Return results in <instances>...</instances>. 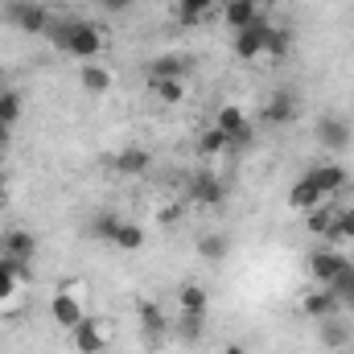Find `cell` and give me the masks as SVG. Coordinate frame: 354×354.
Here are the masks:
<instances>
[{
    "mask_svg": "<svg viewBox=\"0 0 354 354\" xmlns=\"http://www.w3.org/2000/svg\"><path fill=\"white\" fill-rule=\"evenodd\" d=\"M46 41L58 50V54H71V58H79V62H95L99 54H103V33L91 25V21H54L50 25V33H46Z\"/></svg>",
    "mask_w": 354,
    "mask_h": 354,
    "instance_id": "cell-1",
    "label": "cell"
},
{
    "mask_svg": "<svg viewBox=\"0 0 354 354\" xmlns=\"http://www.w3.org/2000/svg\"><path fill=\"white\" fill-rule=\"evenodd\" d=\"M4 17L21 29V33H50V25H54V17L46 12V4H37V0H12L8 8H4Z\"/></svg>",
    "mask_w": 354,
    "mask_h": 354,
    "instance_id": "cell-2",
    "label": "cell"
},
{
    "mask_svg": "<svg viewBox=\"0 0 354 354\" xmlns=\"http://www.w3.org/2000/svg\"><path fill=\"white\" fill-rule=\"evenodd\" d=\"M214 128L231 140V149H248V145H252V120L243 115L239 103H223L218 115H214Z\"/></svg>",
    "mask_w": 354,
    "mask_h": 354,
    "instance_id": "cell-3",
    "label": "cell"
},
{
    "mask_svg": "<svg viewBox=\"0 0 354 354\" xmlns=\"http://www.w3.org/2000/svg\"><path fill=\"white\" fill-rule=\"evenodd\" d=\"M346 264H351V260H346L338 248H317V252L309 256V276H313L317 288H330V284L346 272Z\"/></svg>",
    "mask_w": 354,
    "mask_h": 354,
    "instance_id": "cell-4",
    "label": "cell"
},
{
    "mask_svg": "<svg viewBox=\"0 0 354 354\" xmlns=\"http://www.w3.org/2000/svg\"><path fill=\"white\" fill-rule=\"evenodd\" d=\"M317 145L330 149V153H346L354 145V128L342 115H322V120H317Z\"/></svg>",
    "mask_w": 354,
    "mask_h": 354,
    "instance_id": "cell-5",
    "label": "cell"
},
{
    "mask_svg": "<svg viewBox=\"0 0 354 354\" xmlns=\"http://www.w3.org/2000/svg\"><path fill=\"white\" fill-rule=\"evenodd\" d=\"M136 317H140V334H145V342H149V346H161V338L169 334V317H165V309H161L157 301H140V305H136Z\"/></svg>",
    "mask_w": 354,
    "mask_h": 354,
    "instance_id": "cell-6",
    "label": "cell"
},
{
    "mask_svg": "<svg viewBox=\"0 0 354 354\" xmlns=\"http://www.w3.org/2000/svg\"><path fill=\"white\" fill-rule=\"evenodd\" d=\"M0 252H4L8 260H17V264H29L33 252H37V235L25 231V227H8V231L0 235Z\"/></svg>",
    "mask_w": 354,
    "mask_h": 354,
    "instance_id": "cell-7",
    "label": "cell"
},
{
    "mask_svg": "<svg viewBox=\"0 0 354 354\" xmlns=\"http://www.w3.org/2000/svg\"><path fill=\"white\" fill-rule=\"evenodd\" d=\"M149 165H153V157H149L145 145H124V149L111 157V169H115L120 177H145Z\"/></svg>",
    "mask_w": 354,
    "mask_h": 354,
    "instance_id": "cell-8",
    "label": "cell"
},
{
    "mask_svg": "<svg viewBox=\"0 0 354 354\" xmlns=\"http://www.w3.org/2000/svg\"><path fill=\"white\" fill-rule=\"evenodd\" d=\"M264 33H268V21L260 17L256 25H248V29H239L235 33V58H243V62H256V58H264Z\"/></svg>",
    "mask_w": 354,
    "mask_h": 354,
    "instance_id": "cell-9",
    "label": "cell"
},
{
    "mask_svg": "<svg viewBox=\"0 0 354 354\" xmlns=\"http://www.w3.org/2000/svg\"><path fill=\"white\" fill-rule=\"evenodd\" d=\"M50 317H54L62 330H75L87 313H83V301H79L71 288H62V292H54V301H50Z\"/></svg>",
    "mask_w": 354,
    "mask_h": 354,
    "instance_id": "cell-10",
    "label": "cell"
},
{
    "mask_svg": "<svg viewBox=\"0 0 354 354\" xmlns=\"http://www.w3.org/2000/svg\"><path fill=\"white\" fill-rule=\"evenodd\" d=\"M71 338H75V351L79 354H103V346H107V330H103V322H95V317H83V322L71 330Z\"/></svg>",
    "mask_w": 354,
    "mask_h": 354,
    "instance_id": "cell-11",
    "label": "cell"
},
{
    "mask_svg": "<svg viewBox=\"0 0 354 354\" xmlns=\"http://www.w3.org/2000/svg\"><path fill=\"white\" fill-rule=\"evenodd\" d=\"M330 198L313 185V177L305 174V177H297V185L288 189V206L297 210V214H309V210H317V206H326Z\"/></svg>",
    "mask_w": 354,
    "mask_h": 354,
    "instance_id": "cell-12",
    "label": "cell"
},
{
    "mask_svg": "<svg viewBox=\"0 0 354 354\" xmlns=\"http://www.w3.org/2000/svg\"><path fill=\"white\" fill-rule=\"evenodd\" d=\"M297 115H301V103H297V95H292V91H276V95L264 103V120H268V124H276V128L292 124Z\"/></svg>",
    "mask_w": 354,
    "mask_h": 354,
    "instance_id": "cell-13",
    "label": "cell"
},
{
    "mask_svg": "<svg viewBox=\"0 0 354 354\" xmlns=\"http://www.w3.org/2000/svg\"><path fill=\"white\" fill-rule=\"evenodd\" d=\"M189 198H194L198 206H218V202L227 198V185H223L214 174H206V169H202V174L189 177Z\"/></svg>",
    "mask_w": 354,
    "mask_h": 354,
    "instance_id": "cell-14",
    "label": "cell"
},
{
    "mask_svg": "<svg viewBox=\"0 0 354 354\" xmlns=\"http://www.w3.org/2000/svg\"><path fill=\"white\" fill-rule=\"evenodd\" d=\"M301 313H305V317H313V322H326V317L342 313V305H338V297H334L330 288H313V292H305V297H301Z\"/></svg>",
    "mask_w": 354,
    "mask_h": 354,
    "instance_id": "cell-15",
    "label": "cell"
},
{
    "mask_svg": "<svg viewBox=\"0 0 354 354\" xmlns=\"http://www.w3.org/2000/svg\"><path fill=\"white\" fill-rule=\"evenodd\" d=\"M177 313H185V317H210V292L202 284H181L177 288Z\"/></svg>",
    "mask_w": 354,
    "mask_h": 354,
    "instance_id": "cell-16",
    "label": "cell"
},
{
    "mask_svg": "<svg viewBox=\"0 0 354 354\" xmlns=\"http://www.w3.org/2000/svg\"><path fill=\"white\" fill-rule=\"evenodd\" d=\"M25 280H29V264H17V260L0 256V305L12 301V292H17Z\"/></svg>",
    "mask_w": 354,
    "mask_h": 354,
    "instance_id": "cell-17",
    "label": "cell"
},
{
    "mask_svg": "<svg viewBox=\"0 0 354 354\" xmlns=\"http://www.w3.org/2000/svg\"><path fill=\"white\" fill-rule=\"evenodd\" d=\"M145 75H149V79H185V75H189V58H185V54H161V58L149 62Z\"/></svg>",
    "mask_w": 354,
    "mask_h": 354,
    "instance_id": "cell-18",
    "label": "cell"
},
{
    "mask_svg": "<svg viewBox=\"0 0 354 354\" xmlns=\"http://www.w3.org/2000/svg\"><path fill=\"white\" fill-rule=\"evenodd\" d=\"M223 21L239 33V29H248V25L260 21V8H256V0H227L223 4Z\"/></svg>",
    "mask_w": 354,
    "mask_h": 354,
    "instance_id": "cell-19",
    "label": "cell"
},
{
    "mask_svg": "<svg viewBox=\"0 0 354 354\" xmlns=\"http://www.w3.org/2000/svg\"><path fill=\"white\" fill-rule=\"evenodd\" d=\"M111 83H115V79H111L107 66H99V62H83V66H79V87L87 91V95H107Z\"/></svg>",
    "mask_w": 354,
    "mask_h": 354,
    "instance_id": "cell-20",
    "label": "cell"
},
{
    "mask_svg": "<svg viewBox=\"0 0 354 354\" xmlns=\"http://www.w3.org/2000/svg\"><path fill=\"white\" fill-rule=\"evenodd\" d=\"M309 177H313V185H317L326 198H338L342 185H346V169H342V165H317V169H309Z\"/></svg>",
    "mask_w": 354,
    "mask_h": 354,
    "instance_id": "cell-21",
    "label": "cell"
},
{
    "mask_svg": "<svg viewBox=\"0 0 354 354\" xmlns=\"http://www.w3.org/2000/svg\"><path fill=\"white\" fill-rule=\"evenodd\" d=\"M120 214L115 210H95L91 214V223H87V231H91V239H99V243H111L115 239V231H120Z\"/></svg>",
    "mask_w": 354,
    "mask_h": 354,
    "instance_id": "cell-22",
    "label": "cell"
},
{
    "mask_svg": "<svg viewBox=\"0 0 354 354\" xmlns=\"http://www.w3.org/2000/svg\"><path fill=\"white\" fill-rule=\"evenodd\" d=\"M292 54V33L284 29V25H268V33H264V58H288Z\"/></svg>",
    "mask_w": 354,
    "mask_h": 354,
    "instance_id": "cell-23",
    "label": "cell"
},
{
    "mask_svg": "<svg viewBox=\"0 0 354 354\" xmlns=\"http://www.w3.org/2000/svg\"><path fill=\"white\" fill-rule=\"evenodd\" d=\"M149 91H153V99H157V103L177 107V103L185 99V79H149Z\"/></svg>",
    "mask_w": 354,
    "mask_h": 354,
    "instance_id": "cell-24",
    "label": "cell"
},
{
    "mask_svg": "<svg viewBox=\"0 0 354 354\" xmlns=\"http://www.w3.org/2000/svg\"><path fill=\"white\" fill-rule=\"evenodd\" d=\"M330 243H354V206H338L334 210V227L326 235Z\"/></svg>",
    "mask_w": 354,
    "mask_h": 354,
    "instance_id": "cell-25",
    "label": "cell"
},
{
    "mask_svg": "<svg viewBox=\"0 0 354 354\" xmlns=\"http://www.w3.org/2000/svg\"><path fill=\"white\" fill-rule=\"evenodd\" d=\"M111 248H120V252H140V248H145V227L124 218L120 231H115V239H111Z\"/></svg>",
    "mask_w": 354,
    "mask_h": 354,
    "instance_id": "cell-26",
    "label": "cell"
},
{
    "mask_svg": "<svg viewBox=\"0 0 354 354\" xmlns=\"http://www.w3.org/2000/svg\"><path fill=\"white\" fill-rule=\"evenodd\" d=\"M177 342H185V346H198L202 338H206V317H185V313H177Z\"/></svg>",
    "mask_w": 354,
    "mask_h": 354,
    "instance_id": "cell-27",
    "label": "cell"
},
{
    "mask_svg": "<svg viewBox=\"0 0 354 354\" xmlns=\"http://www.w3.org/2000/svg\"><path fill=\"white\" fill-rule=\"evenodd\" d=\"M322 326V342L326 346H346L351 342V326L342 322V313H334V317H326V322H317Z\"/></svg>",
    "mask_w": 354,
    "mask_h": 354,
    "instance_id": "cell-28",
    "label": "cell"
},
{
    "mask_svg": "<svg viewBox=\"0 0 354 354\" xmlns=\"http://www.w3.org/2000/svg\"><path fill=\"white\" fill-rule=\"evenodd\" d=\"M330 292L338 297V305H342V313H354V264H346V272L330 284Z\"/></svg>",
    "mask_w": 354,
    "mask_h": 354,
    "instance_id": "cell-29",
    "label": "cell"
},
{
    "mask_svg": "<svg viewBox=\"0 0 354 354\" xmlns=\"http://www.w3.org/2000/svg\"><path fill=\"white\" fill-rule=\"evenodd\" d=\"M174 8H177V21H181V25H198V21L214 8V0H177Z\"/></svg>",
    "mask_w": 354,
    "mask_h": 354,
    "instance_id": "cell-30",
    "label": "cell"
},
{
    "mask_svg": "<svg viewBox=\"0 0 354 354\" xmlns=\"http://www.w3.org/2000/svg\"><path fill=\"white\" fill-rule=\"evenodd\" d=\"M21 107H25L21 91L0 87V124H17V120H21Z\"/></svg>",
    "mask_w": 354,
    "mask_h": 354,
    "instance_id": "cell-31",
    "label": "cell"
},
{
    "mask_svg": "<svg viewBox=\"0 0 354 354\" xmlns=\"http://www.w3.org/2000/svg\"><path fill=\"white\" fill-rule=\"evenodd\" d=\"M227 149H231V140H227L218 128H206V132L198 136V153H202V157H218V153H227Z\"/></svg>",
    "mask_w": 354,
    "mask_h": 354,
    "instance_id": "cell-32",
    "label": "cell"
},
{
    "mask_svg": "<svg viewBox=\"0 0 354 354\" xmlns=\"http://www.w3.org/2000/svg\"><path fill=\"white\" fill-rule=\"evenodd\" d=\"M305 227H309V235H330V227H334V206H317V210H309L305 214Z\"/></svg>",
    "mask_w": 354,
    "mask_h": 354,
    "instance_id": "cell-33",
    "label": "cell"
},
{
    "mask_svg": "<svg viewBox=\"0 0 354 354\" xmlns=\"http://www.w3.org/2000/svg\"><path fill=\"white\" fill-rule=\"evenodd\" d=\"M227 252H231V243H227L223 235H202V239H198V256L210 260V264H218Z\"/></svg>",
    "mask_w": 354,
    "mask_h": 354,
    "instance_id": "cell-34",
    "label": "cell"
},
{
    "mask_svg": "<svg viewBox=\"0 0 354 354\" xmlns=\"http://www.w3.org/2000/svg\"><path fill=\"white\" fill-rule=\"evenodd\" d=\"M99 4H103L107 12H128V8H132L136 0H99Z\"/></svg>",
    "mask_w": 354,
    "mask_h": 354,
    "instance_id": "cell-35",
    "label": "cell"
},
{
    "mask_svg": "<svg viewBox=\"0 0 354 354\" xmlns=\"http://www.w3.org/2000/svg\"><path fill=\"white\" fill-rule=\"evenodd\" d=\"M12 145V124H0V153Z\"/></svg>",
    "mask_w": 354,
    "mask_h": 354,
    "instance_id": "cell-36",
    "label": "cell"
},
{
    "mask_svg": "<svg viewBox=\"0 0 354 354\" xmlns=\"http://www.w3.org/2000/svg\"><path fill=\"white\" fill-rule=\"evenodd\" d=\"M174 218H181V206H165L161 210V223H174Z\"/></svg>",
    "mask_w": 354,
    "mask_h": 354,
    "instance_id": "cell-37",
    "label": "cell"
},
{
    "mask_svg": "<svg viewBox=\"0 0 354 354\" xmlns=\"http://www.w3.org/2000/svg\"><path fill=\"white\" fill-rule=\"evenodd\" d=\"M4 189H8V185H4V174H0V202H4Z\"/></svg>",
    "mask_w": 354,
    "mask_h": 354,
    "instance_id": "cell-38",
    "label": "cell"
},
{
    "mask_svg": "<svg viewBox=\"0 0 354 354\" xmlns=\"http://www.w3.org/2000/svg\"><path fill=\"white\" fill-rule=\"evenodd\" d=\"M95 4H99V0H95Z\"/></svg>",
    "mask_w": 354,
    "mask_h": 354,
    "instance_id": "cell-39",
    "label": "cell"
}]
</instances>
